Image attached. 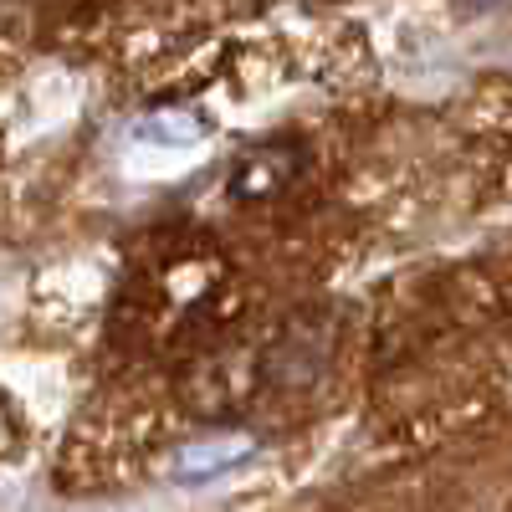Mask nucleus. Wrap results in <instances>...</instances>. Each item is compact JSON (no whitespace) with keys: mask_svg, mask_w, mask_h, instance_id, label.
<instances>
[{"mask_svg":"<svg viewBox=\"0 0 512 512\" xmlns=\"http://www.w3.org/2000/svg\"><path fill=\"white\" fill-rule=\"evenodd\" d=\"M256 441L246 431H216V436H195L185 441L175 456H169V477L175 482H210V477H226L236 472L241 461H251Z\"/></svg>","mask_w":512,"mask_h":512,"instance_id":"obj_1","label":"nucleus"},{"mask_svg":"<svg viewBox=\"0 0 512 512\" xmlns=\"http://www.w3.org/2000/svg\"><path fill=\"white\" fill-rule=\"evenodd\" d=\"M287 175H292V154H287V144H262V149H251V154L236 164L231 190H236L241 200H251V195L262 200V195L282 190Z\"/></svg>","mask_w":512,"mask_h":512,"instance_id":"obj_2","label":"nucleus"}]
</instances>
